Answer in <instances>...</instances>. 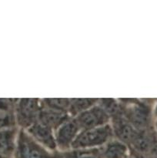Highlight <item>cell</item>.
Segmentation results:
<instances>
[{"mask_svg": "<svg viewBox=\"0 0 157 158\" xmlns=\"http://www.w3.org/2000/svg\"><path fill=\"white\" fill-rule=\"evenodd\" d=\"M112 134V130L109 124L84 130V131L78 134L72 142L71 148L74 149H86L101 146L109 140Z\"/></svg>", "mask_w": 157, "mask_h": 158, "instance_id": "cell-1", "label": "cell"}, {"mask_svg": "<svg viewBox=\"0 0 157 158\" xmlns=\"http://www.w3.org/2000/svg\"><path fill=\"white\" fill-rule=\"evenodd\" d=\"M15 152L16 158H52L44 148L22 132L18 135Z\"/></svg>", "mask_w": 157, "mask_h": 158, "instance_id": "cell-2", "label": "cell"}, {"mask_svg": "<svg viewBox=\"0 0 157 158\" xmlns=\"http://www.w3.org/2000/svg\"><path fill=\"white\" fill-rule=\"evenodd\" d=\"M38 101L33 99H23L17 101L15 119L20 126L29 127L35 123V120L38 116Z\"/></svg>", "mask_w": 157, "mask_h": 158, "instance_id": "cell-3", "label": "cell"}, {"mask_svg": "<svg viewBox=\"0 0 157 158\" xmlns=\"http://www.w3.org/2000/svg\"><path fill=\"white\" fill-rule=\"evenodd\" d=\"M109 120V115L101 106H92L78 114L75 120L80 128L89 130L108 124Z\"/></svg>", "mask_w": 157, "mask_h": 158, "instance_id": "cell-4", "label": "cell"}, {"mask_svg": "<svg viewBox=\"0 0 157 158\" xmlns=\"http://www.w3.org/2000/svg\"><path fill=\"white\" fill-rule=\"evenodd\" d=\"M28 133L36 142L49 150L56 148L55 137L52 128L42 124L40 122H35L28 127Z\"/></svg>", "mask_w": 157, "mask_h": 158, "instance_id": "cell-5", "label": "cell"}, {"mask_svg": "<svg viewBox=\"0 0 157 158\" xmlns=\"http://www.w3.org/2000/svg\"><path fill=\"white\" fill-rule=\"evenodd\" d=\"M79 126L76 120H68L63 123L57 130L55 135V142L61 148H68L71 147L78 134Z\"/></svg>", "mask_w": 157, "mask_h": 158, "instance_id": "cell-6", "label": "cell"}, {"mask_svg": "<svg viewBox=\"0 0 157 158\" xmlns=\"http://www.w3.org/2000/svg\"><path fill=\"white\" fill-rule=\"evenodd\" d=\"M16 131L13 127L0 131V155L11 158L16 147Z\"/></svg>", "mask_w": 157, "mask_h": 158, "instance_id": "cell-7", "label": "cell"}, {"mask_svg": "<svg viewBox=\"0 0 157 158\" xmlns=\"http://www.w3.org/2000/svg\"><path fill=\"white\" fill-rule=\"evenodd\" d=\"M38 117L40 123L50 128L60 127L66 120V115L64 113L49 108H45L39 111Z\"/></svg>", "mask_w": 157, "mask_h": 158, "instance_id": "cell-8", "label": "cell"}, {"mask_svg": "<svg viewBox=\"0 0 157 158\" xmlns=\"http://www.w3.org/2000/svg\"><path fill=\"white\" fill-rule=\"evenodd\" d=\"M114 130L121 142H131L135 134V131L131 123L124 117H116L115 119Z\"/></svg>", "mask_w": 157, "mask_h": 158, "instance_id": "cell-9", "label": "cell"}, {"mask_svg": "<svg viewBox=\"0 0 157 158\" xmlns=\"http://www.w3.org/2000/svg\"><path fill=\"white\" fill-rule=\"evenodd\" d=\"M127 147L121 141L109 142L103 150V158H126Z\"/></svg>", "mask_w": 157, "mask_h": 158, "instance_id": "cell-10", "label": "cell"}, {"mask_svg": "<svg viewBox=\"0 0 157 158\" xmlns=\"http://www.w3.org/2000/svg\"><path fill=\"white\" fill-rule=\"evenodd\" d=\"M128 119L135 127L142 128L145 126L147 117L146 113L143 110V108L137 106H133L130 107L128 110Z\"/></svg>", "mask_w": 157, "mask_h": 158, "instance_id": "cell-11", "label": "cell"}, {"mask_svg": "<svg viewBox=\"0 0 157 158\" xmlns=\"http://www.w3.org/2000/svg\"><path fill=\"white\" fill-rule=\"evenodd\" d=\"M96 102L95 100H89V99H78V100H72L70 101L69 110L72 114H80L86 110L92 107V105Z\"/></svg>", "mask_w": 157, "mask_h": 158, "instance_id": "cell-12", "label": "cell"}, {"mask_svg": "<svg viewBox=\"0 0 157 158\" xmlns=\"http://www.w3.org/2000/svg\"><path fill=\"white\" fill-rule=\"evenodd\" d=\"M43 103L46 104V108L63 113L65 110L69 108L70 100L65 99H49L43 100Z\"/></svg>", "mask_w": 157, "mask_h": 158, "instance_id": "cell-13", "label": "cell"}, {"mask_svg": "<svg viewBox=\"0 0 157 158\" xmlns=\"http://www.w3.org/2000/svg\"><path fill=\"white\" fill-rule=\"evenodd\" d=\"M15 116L12 111H6L0 110V131L13 127L15 123Z\"/></svg>", "mask_w": 157, "mask_h": 158, "instance_id": "cell-14", "label": "cell"}, {"mask_svg": "<svg viewBox=\"0 0 157 158\" xmlns=\"http://www.w3.org/2000/svg\"><path fill=\"white\" fill-rule=\"evenodd\" d=\"M132 143L133 146L136 150L141 152H145V151H148L149 148V140L141 135L140 134L135 132V135H134L133 138L132 140Z\"/></svg>", "mask_w": 157, "mask_h": 158, "instance_id": "cell-15", "label": "cell"}, {"mask_svg": "<svg viewBox=\"0 0 157 158\" xmlns=\"http://www.w3.org/2000/svg\"><path fill=\"white\" fill-rule=\"evenodd\" d=\"M101 107L106 112V114H115L118 110V106L112 100H104L102 101Z\"/></svg>", "mask_w": 157, "mask_h": 158, "instance_id": "cell-16", "label": "cell"}, {"mask_svg": "<svg viewBox=\"0 0 157 158\" xmlns=\"http://www.w3.org/2000/svg\"><path fill=\"white\" fill-rule=\"evenodd\" d=\"M77 158H100L99 156L95 155L93 154H81V155L78 156Z\"/></svg>", "mask_w": 157, "mask_h": 158, "instance_id": "cell-17", "label": "cell"}, {"mask_svg": "<svg viewBox=\"0 0 157 158\" xmlns=\"http://www.w3.org/2000/svg\"><path fill=\"white\" fill-rule=\"evenodd\" d=\"M135 158H145V157H143V156H138V157H136Z\"/></svg>", "mask_w": 157, "mask_h": 158, "instance_id": "cell-18", "label": "cell"}, {"mask_svg": "<svg viewBox=\"0 0 157 158\" xmlns=\"http://www.w3.org/2000/svg\"><path fill=\"white\" fill-rule=\"evenodd\" d=\"M155 114L157 115V106H156V108H155Z\"/></svg>", "mask_w": 157, "mask_h": 158, "instance_id": "cell-19", "label": "cell"}, {"mask_svg": "<svg viewBox=\"0 0 157 158\" xmlns=\"http://www.w3.org/2000/svg\"><path fill=\"white\" fill-rule=\"evenodd\" d=\"M0 158H6V157H2V155H0Z\"/></svg>", "mask_w": 157, "mask_h": 158, "instance_id": "cell-20", "label": "cell"}, {"mask_svg": "<svg viewBox=\"0 0 157 158\" xmlns=\"http://www.w3.org/2000/svg\"><path fill=\"white\" fill-rule=\"evenodd\" d=\"M126 158H135V157H126Z\"/></svg>", "mask_w": 157, "mask_h": 158, "instance_id": "cell-21", "label": "cell"}]
</instances>
